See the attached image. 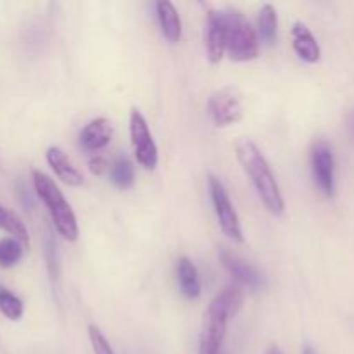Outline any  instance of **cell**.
I'll list each match as a JSON object with an SVG mask.
<instances>
[{"label":"cell","mask_w":354,"mask_h":354,"mask_svg":"<svg viewBox=\"0 0 354 354\" xmlns=\"http://www.w3.org/2000/svg\"><path fill=\"white\" fill-rule=\"evenodd\" d=\"M235 152H237V159L242 169L251 178V183L254 185L256 192H258L259 199L265 204L266 209L273 216H282L286 213V201H283L279 182H277L261 149L252 140L245 138V140L239 142Z\"/></svg>","instance_id":"obj_1"},{"label":"cell","mask_w":354,"mask_h":354,"mask_svg":"<svg viewBox=\"0 0 354 354\" xmlns=\"http://www.w3.org/2000/svg\"><path fill=\"white\" fill-rule=\"evenodd\" d=\"M244 294L239 286H227L204 313L203 330L199 339V354H221L228 322L241 311Z\"/></svg>","instance_id":"obj_2"},{"label":"cell","mask_w":354,"mask_h":354,"mask_svg":"<svg viewBox=\"0 0 354 354\" xmlns=\"http://www.w3.org/2000/svg\"><path fill=\"white\" fill-rule=\"evenodd\" d=\"M31 178H33L35 192H37V196L40 197V201L47 207L57 234L64 241L75 242L80 235L78 221H76L75 211L69 206L68 201L64 199L57 183L50 176L45 175L44 171H40V169H33Z\"/></svg>","instance_id":"obj_3"},{"label":"cell","mask_w":354,"mask_h":354,"mask_svg":"<svg viewBox=\"0 0 354 354\" xmlns=\"http://www.w3.org/2000/svg\"><path fill=\"white\" fill-rule=\"evenodd\" d=\"M227 54L232 61L248 62L259 55V38L239 10L228 9Z\"/></svg>","instance_id":"obj_4"},{"label":"cell","mask_w":354,"mask_h":354,"mask_svg":"<svg viewBox=\"0 0 354 354\" xmlns=\"http://www.w3.org/2000/svg\"><path fill=\"white\" fill-rule=\"evenodd\" d=\"M207 183H209L211 203H213V209L214 214H216V220L221 232H223L230 241L242 244V242H244V234H242L241 220H239L237 211H235L234 204H232L227 187H225L223 182L214 175L207 176Z\"/></svg>","instance_id":"obj_5"},{"label":"cell","mask_w":354,"mask_h":354,"mask_svg":"<svg viewBox=\"0 0 354 354\" xmlns=\"http://www.w3.org/2000/svg\"><path fill=\"white\" fill-rule=\"evenodd\" d=\"M207 116L216 127H230L244 118L242 93L237 86L227 85L211 93L207 100Z\"/></svg>","instance_id":"obj_6"},{"label":"cell","mask_w":354,"mask_h":354,"mask_svg":"<svg viewBox=\"0 0 354 354\" xmlns=\"http://www.w3.org/2000/svg\"><path fill=\"white\" fill-rule=\"evenodd\" d=\"M130 140L138 165L145 169H154L159 161L158 147L144 114L137 107H133L130 113Z\"/></svg>","instance_id":"obj_7"},{"label":"cell","mask_w":354,"mask_h":354,"mask_svg":"<svg viewBox=\"0 0 354 354\" xmlns=\"http://www.w3.org/2000/svg\"><path fill=\"white\" fill-rule=\"evenodd\" d=\"M311 175L318 190L325 197H334L335 194V158L330 144L325 140H317L311 145L310 152Z\"/></svg>","instance_id":"obj_8"},{"label":"cell","mask_w":354,"mask_h":354,"mask_svg":"<svg viewBox=\"0 0 354 354\" xmlns=\"http://www.w3.org/2000/svg\"><path fill=\"white\" fill-rule=\"evenodd\" d=\"M218 258H220L225 270H227V272L234 277L235 282H239L241 286L248 287V289L251 290H261L263 287L266 286L265 275H263L256 266H252L251 263L245 261L244 258L237 256L235 252L221 248L220 251H218Z\"/></svg>","instance_id":"obj_9"},{"label":"cell","mask_w":354,"mask_h":354,"mask_svg":"<svg viewBox=\"0 0 354 354\" xmlns=\"http://www.w3.org/2000/svg\"><path fill=\"white\" fill-rule=\"evenodd\" d=\"M228 38V9L209 10L207 14V59L211 64H218L227 54Z\"/></svg>","instance_id":"obj_10"},{"label":"cell","mask_w":354,"mask_h":354,"mask_svg":"<svg viewBox=\"0 0 354 354\" xmlns=\"http://www.w3.org/2000/svg\"><path fill=\"white\" fill-rule=\"evenodd\" d=\"M114 127L107 118H97L92 120L82 131H80V142L83 149L88 152L102 151L109 142L113 140Z\"/></svg>","instance_id":"obj_11"},{"label":"cell","mask_w":354,"mask_h":354,"mask_svg":"<svg viewBox=\"0 0 354 354\" xmlns=\"http://www.w3.org/2000/svg\"><path fill=\"white\" fill-rule=\"evenodd\" d=\"M45 158H47L48 166L52 168V171L57 175L59 180H62L64 183L71 187H80L83 183V175L78 168L75 166V162L69 159V156L62 151L61 147H55L50 145L45 152Z\"/></svg>","instance_id":"obj_12"},{"label":"cell","mask_w":354,"mask_h":354,"mask_svg":"<svg viewBox=\"0 0 354 354\" xmlns=\"http://www.w3.org/2000/svg\"><path fill=\"white\" fill-rule=\"evenodd\" d=\"M292 48L297 57L308 64H315L320 61V45L303 21H296L292 26Z\"/></svg>","instance_id":"obj_13"},{"label":"cell","mask_w":354,"mask_h":354,"mask_svg":"<svg viewBox=\"0 0 354 354\" xmlns=\"http://www.w3.org/2000/svg\"><path fill=\"white\" fill-rule=\"evenodd\" d=\"M156 12H158L162 37L169 44H178L180 38H182V19H180L176 7L168 0H159V2H156Z\"/></svg>","instance_id":"obj_14"},{"label":"cell","mask_w":354,"mask_h":354,"mask_svg":"<svg viewBox=\"0 0 354 354\" xmlns=\"http://www.w3.org/2000/svg\"><path fill=\"white\" fill-rule=\"evenodd\" d=\"M176 277H178L180 290L187 299H197L201 296L199 272H197L192 259L183 256L176 261Z\"/></svg>","instance_id":"obj_15"},{"label":"cell","mask_w":354,"mask_h":354,"mask_svg":"<svg viewBox=\"0 0 354 354\" xmlns=\"http://www.w3.org/2000/svg\"><path fill=\"white\" fill-rule=\"evenodd\" d=\"M258 38L265 45L272 47L279 38V17L272 3H265L258 14Z\"/></svg>","instance_id":"obj_16"},{"label":"cell","mask_w":354,"mask_h":354,"mask_svg":"<svg viewBox=\"0 0 354 354\" xmlns=\"http://www.w3.org/2000/svg\"><path fill=\"white\" fill-rule=\"evenodd\" d=\"M0 230L7 232L10 237L17 239L26 249L30 248V234H28L24 221L3 204H0Z\"/></svg>","instance_id":"obj_17"},{"label":"cell","mask_w":354,"mask_h":354,"mask_svg":"<svg viewBox=\"0 0 354 354\" xmlns=\"http://www.w3.org/2000/svg\"><path fill=\"white\" fill-rule=\"evenodd\" d=\"M111 182L121 190L131 189L135 183V168L130 159L124 154H120L111 166Z\"/></svg>","instance_id":"obj_18"},{"label":"cell","mask_w":354,"mask_h":354,"mask_svg":"<svg viewBox=\"0 0 354 354\" xmlns=\"http://www.w3.org/2000/svg\"><path fill=\"white\" fill-rule=\"evenodd\" d=\"M24 245L14 237L0 239V268L9 270L21 261L24 254Z\"/></svg>","instance_id":"obj_19"},{"label":"cell","mask_w":354,"mask_h":354,"mask_svg":"<svg viewBox=\"0 0 354 354\" xmlns=\"http://www.w3.org/2000/svg\"><path fill=\"white\" fill-rule=\"evenodd\" d=\"M0 313L10 322L21 320L24 313L23 301L3 286H0Z\"/></svg>","instance_id":"obj_20"},{"label":"cell","mask_w":354,"mask_h":354,"mask_svg":"<svg viewBox=\"0 0 354 354\" xmlns=\"http://www.w3.org/2000/svg\"><path fill=\"white\" fill-rule=\"evenodd\" d=\"M45 256H47V266H48V275H50L52 287L57 289L59 286V254H57V244L50 235L45 237Z\"/></svg>","instance_id":"obj_21"},{"label":"cell","mask_w":354,"mask_h":354,"mask_svg":"<svg viewBox=\"0 0 354 354\" xmlns=\"http://www.w3.org/2000/svg\"><path fill=\"white\" fill-rule=\"evenodd\" d=\"M88 339L90 344H92L93 354H116L113 346L106 339V335L102 334V330L97 325H88Z\"/></svg>","instance_id":"obj_22"},{"label":"cell","mask_w":354,"mask_h":354,"mask_svg":"<svg viewBox=\"0 0 354 354\" xmlns=\"http://www.w3.org/2000/svg\"><path fill=\"white\" fill-rule=\"evenodd\" d=\"M88 165H90V171H92L93 175H102V173L107 169L106 159H104L102 156H99V154L92 156V158H90Z\"/></svg>","instance_id":"obj_23"},{"label":"cell","mask_w":354,"mask_h":354,"mask_svg":"<svg viewBox=\"0 0 354 354\" xmlns=\"http://www.w3.org/2000/svg\"><path fill=\"white\" fill-rule=\"evenodd\" d=\"M303 354H318V353L315 351V349L311 348L310 344H304V346H303Z\"/></svg>","instance_id":"obj_24"},{"label":"cell","mask_w":354,"mask_h":354,"mask_svg":"<svg viewBox=\"0 0 354 354\" xmlns=\"http://www.w3.org/2000/svg\"><path fill=\"white\" fill-rule=\"evenodd\" d=\"M266 354H283V353H282V349L279 348V346H272V348L268 349V353H266Z\"/></svg>","instance_id":"obj_25"}]
</instances>
